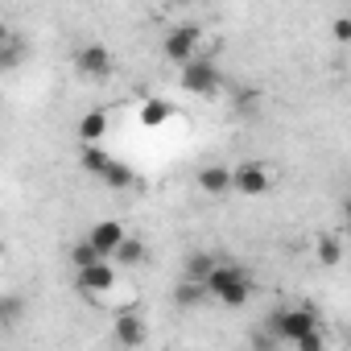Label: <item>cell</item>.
Masks as SVG:
<instances>
[{"label": "cell", "mask_w": 351, "mask_h": 351, "mask_svg": "<svg viewBox=\"0 0 351 351\" xmlns=\"http://www.w3.org/2000/svg\"><path fill=\"white\" fill-rule=\"evenodd\" d=\"M207 289H211V298H215L219 306L240 310V306H248V298H252V277H248V269H240V265H215L211 277H207Z\"/></svg>", "instance_id": "1"}, {"label": "cell", "mask_w": 351, "mask_h": 351, "mask_svg": "<svg viewBox=\"0 0 351 351\" xmlns=\"http://www.w3.org/2000/svg\"><path fill=\"white\" fill-rule=\"evenodd\" d=\"M310 330H318L314 306H289V310H273L269 314V339L273 343H298Z\"/></svg>", "instance_id": "2"}, {"label": "cell", "mask_w": 351, "mask_h": 351, "mask_svg": "<svg viewBox=\"0 0 351 351\" xmlns=\"http://www.w3.org/2000/svg\"><path fill=\"white\" fill-rule=\"evenodd\" d=\"M199 50H203V25H195V21L173 25V29H165V38H161V54H165V62H173V66H186L191 58H199Z\"/></svg>", "instance_id": "3"}, {"label": "cell", "mask_w": 351, "mask_h": 351, "mask_svg": "<svg viewBox=\"0 0 351 351\" xmlns=\"http://www.w3.org/2000/svg\"><path fill=\"white\" fill-rule=\"evenodd\" d=\"M182 75V87L191 91V95H219V87H223V71L207 58V54H199V58H191L186 66H178Z\"/></svg>", "instance_id": "4"}, {"label": "cell", "mask_w": 351, "mask_h": 351, "mask_svg": "<svg viewBox=\"0 0 351 351\" xmlns=\"http://www.w3.org/2000/svg\"><path fill=\"white\" fill-rule=\"evenodd\" d=\"M232 186H236V195H244V199H261V195L273 191V169H269L265 161H244V165L232 169Z\"/></svg>", "instance_id": "5"}, {"label": "cell", "mask_w": 351, "mask_h": 351, "mask_svg": "<svg viewBox=\"0 0 351 351\" xmlns=\"http://www.w3.org/2000/svg\"><path fill=\"white\" fill-rule=\"evenodd\" d=\"M112 285H116V265H112V256H104V261H95V265H87V269H75V289H79L83 298H104Z\"/></svg>", "instance_id": "6"}, {"label": "cell", "mask_w": 351, "mask_h": 351, "mask_svg": "<svg viewBox=\"0 0 351 351\" xmlns=\"http://www.w3.org/2000/svg\"><path fill=\"white\" fill-rule=\"evenodd\" d=\"M75 71L83 75V79H108L112 75V50L108 46H99V42H87V46H79L75 50Z\"/></svg>", "instance_id": "7"}, {"label": "cell", "mask_w": 351, "mask_h": 351, "mask_svg": "<svg viewBox=\"0 0 351 351\" xmlns=\"http://www.w3.org/2000/svg\"><path fill=\"white\" fill-rule=\"evenodd\" d=\"M195 186L203 191V195H211V199H219V195H232L236 186H232V169L228 165H203L199 173H195Z\"/></svg>", "instance_id": "8"}, {"label": "cell", "mask_w": 351, "mask_h": 351, "mask_svg": "<svg viewBox=\"0 0 351 351\" xmlns=\"http://www.w3.org/2000/svg\"><path fill=\"white\" fill-rule=\"evenodd\" d=\"M128 240V232L120 228V219H99L95 228H91V244L104 252V256H116V248Z\"/></svg>", "instance_id": "9"}, {"label": "cell", "mask_w": 351, "mask_h": 351, "mask_svg": "<svg viewBox=\"0 0 351 351\" xmlns=\"http://www.w3.org/2000/svg\"><path fill=\"white\" fill-rule=\"evenodd\" d=\"M112 339H116L120 347H141V343L149 339V326H145L141 314H120L116 326H112Z\"/></svg>", "instance_id": "10"}, {"label": "cell", "mask_w": 351, "mask_h": 351, "mask_svg": "<svg viewBox=\"0 0 351 351\" xmlns=\"http://www.w3.org/2000/svg\"><path fill=\"white\" fill-rule=\"evenodd\" d=\"M112 161H116V157L104 153V141H91V145H83V153H79V165H83L87 173H95V178H104V169H108Z\"/></svg>", "instance_id": "11"}, {"label": "cell", "mask_w": 351, "mask_h": 351, "mask_svg": "<svg viewBox=\"0 0 351 351\" xmlns=\"http://www.w3.org/2000/svg\"><path fill=\"white\" fill-rule=\"evenodd\" d=\"M108 191H132L136 186V169L132 165H124V161H112L108 169H104V178H99Z\"/></svg>", "instance_id": "12"}, {"label": "cell", "mask_w": 351, "mask_h": 351, "mask_svg": "<svg viewBox=\"0 0 351 351\" xmlns=\"http://www.w3.org/2000/svg\"><path fill=\"white\" fill-rule=\"evenodd\" d=\"M79 136H83V145L104 141V136H108V112H104V108H91V112L79 120Z\"/></svg>", "instance_id": "13"}, {"label": "cell", "mask_w": 351, "mask_h": 351, "mask_svg": "<svg viewBox=\"0 0 351 351\" xmlns=\"http://www.w3.org/2000/svg\"><path fill=\"white\" fill-rule=\"evenodd\" d=\"M169 116H173V108H169L165 99H145V104H141V112H136V120H141L145 128H161Z\"/></svg>", "instance_id": "14"}, {"label": "cell", "mask_w": 351, "mask_h": 351, "mask_svg": "<svg viewBox=\"0 0 351 351\" xmlns=\"http://www.w3.org/2000/svg\"><path fill=\"white\" fill-rule=\"evenodd\" d=\"M211 269H215V256H211V252H191V256H186V265H182V277H191V281H203V285H207Z\"/></svg>", "instance_id": "15"}, {"label": "cell", "mask_w": 351, "mask_h": 351, "mask_svg": "<svg viewBox=\"0 0 351 351\" xmlns=\"http://www.w3.org/2000/svg\"><path fill=\"white\" fill-rule=\"evenodd\" d=\"M203 298H211V289L203 281H191V277H182V285L173 289V302H178V306H199Z\"/></svg>", "instance_id": "16"}, {"label": "cell", "mask_w": 351, "mask_h": 351, "mask_svg": "<svg viewBox=\"0 0 351 351\" xmlns=\"http://www.w3.org/2000/svg\"><path fill=\"white\" fill-rule=\"evenodd\" d=\"M21 314H25V302H21L17 293H5V298H0V326H5V330H13V326L21 322Z\"/></svg>", "instance_id": "17"}, {"label": "cell", "mask_w": 351, "mask_h": 351, "mask_svg": "<svg viewBox=\"0 0 351 351\" xmlns=\"http://www.w3.org/2000/svg\"><path fill=\"white\" fill-rule=\"evenodd\" d=\"M314 256H318V265H339L343 261V244L335 240V236H318V244H314Z\"/></svg>", "instance_id": "18"}, {"label": "cell", "mask_w": 351, "mask_h": 351, "mask_svg": "<svg viewBox=\"0 0 351 351\" xmlns=\"http://www.w3.org/2000/svg\"><path fill=\"white\" fill-rule=\"evenodd\" d=\"M66 256H71V265H75V269H87V265L104 261V252H99V248L91 244V236H87V240H79V244H75V248H71Z\"/></svg>", "instance_id": "19"}, {"label": "cell", "mask_w": 351, "mask_h": 351, "mask_svg": "<svg viewBox=\"0 0 351 351\" xmlns=\"http://www.w3.org/2000/svg\"><path fill=\"white\" fill-rule=\"evenodd\" d=\"M0 54H5V71H17L21 58H25V42L17 34H5V46H0Z\"/></svg>", "instance_id": "20"}, {"label": "cell", "mask_w": 351, "mask_h": 351, "mask_svg": "<svg viewBox=\"0 0 351 351\" xmlns=\"http://www.w3.org/2000/svg\"><path fill=\"white\" fill-rule=\"evenodd\" d=\"M112 261H116V265H141V261H145V244L128 236V240L116 248V256H112Z\"/></svg>", "instance_id": "21"}, {"label": "cell", "mask_w": 351, "mask_h": 351, "mask_svg": "<svg viewBox=\"0 0 351 351\" xmlns=\"http://www.w3.org/2000/svg\"><path fill=\"white\" fill-rule=\"evenodd\" d=\"M330 38H335L339 46H351V17H335V21H330Z\"/></svg>", "instance_id": "22"}, {"label": "cell", "mask_w": 351, "mask_h": 351, "mask_svg": "<svg viewBox=\"0 0 351 351\" xmlns=\"http://www.w3.org/2000/svg\"><path fill=\"white\" fill-rule=\"evenodd\" d=\"M322 343H326V339H322V330H310V335H302L293 347H298V351H318Z\"/></svg>", "instance_id": "23"}, {"label": "cell", "mask_w": 351, "mask_h": 351, "mask_svg": "<svg viewBox=\"0 0 351 351\" xmlns=\"http://www.w3.org/2000/svg\"><path fill=\"white\" fill-rule=\"evenodd\" d=\"M343 215H347V223H351V199H347V203H343Z\"/></svg>", "instance_id": "24"}]
</instances>
